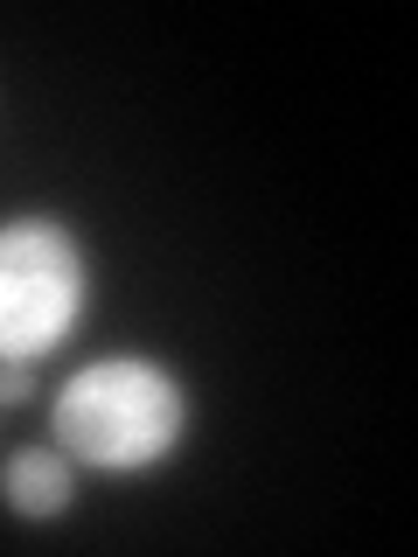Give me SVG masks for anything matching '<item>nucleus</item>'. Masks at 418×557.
Returning a JSON list of instances; mask_svg holds the SVG:
<instances>
[{
    "label": "nucleus",
    "mask_w": 418,
    "mask_h": 557,
    "mask_svg": "<svg viewBox=\"0 0 418 557\" xmlns=\"http://www.w3.org/2000/svg\"><path fill=\"white\" fill-rule=\"evenodd\" d=\"M28 391H35V362H0V411L28 405Z\"/></svg>",
    "instance_id": "nucleus-4"
},
{
    "label": "nucleus",
    "mask_w": 418,
    "mask_h": 557,
    "mask_svg": "<svg viewBox=\"0 0 418 557\" xmlns=\"http://www.w3.org/2000/svg\"><path fill=\"white\" fill-rule=\"evenodd\" d=\"M77 502V460L49 440V446H14L0 460V509L22 522H63Z\"/></svg>",
    "instance_id": "nucleus-3"
},
{
    "label": "nucleus",
    "mask_w": 418,
    "mask_h": 557,
    "mask_svg": "<svg viewBox=\"0 0 418 557\" xmlns=\"http://www.w3.org/2000/svg\"><path fill=\"white\" fill-rule=\"evenodd\" d=\"M91 265L63 216H0V362H42L77 335Z\"/></svg>",
    "instance_id": "nucleus-2"
},
{
    "label": "nucleus",
    "mask_w": 418,
    "mask_h": 557,
    "mask_svg": "<svg viewBox=\"0 0 418 557\" xmlns=\"http://www.w3.org/2000/svg\"><path fill=\"white\" fill-rule=\"evenodd\" d=\"M49 440L91 474H153L188 440V383L139 348L77 362L49 397Z\"/></svg>",
    "instance_id": "nucleus-1"
}]
</instances>
